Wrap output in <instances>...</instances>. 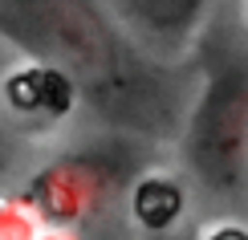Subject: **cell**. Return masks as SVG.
I'll return each instance as SVG.
<instances>
[{
	"mask_svg": "<svg viewBox=\"0 0 248 240\" xmlns=\"http://www.w3.org/2000/svg\"><path fill=\"white\" fill-rule=\"evenodd\" d=\"M0 37L29 61L69 74L90 102L106 110L139 102V61L86 0H0Z\"/></svg>",
	"mask_w": 248,
	"mask_h": 240,
	"instance_id": "1",
	"label": "cell"
},
{
	"mask_svg": "<svg viewBox=\"0 0 248 240\" xmlns=\"http://www.w3.org/2000/svg\"><path fill=\"white\" fill-rule=\"evenodd\" d=\"M187 167L212 192L240 187L248 171V57L224 53L187 114Z\"/></svg>",
	"mask_w": 248,
	"mask_h": 240,
	"instance_id": "2",
	"label": "cell"
},
{
	"mask_svg": "<svg viewBox=\"0 0 248 240\" xmlns=\"http://www.w3.org/2000/svg\"><path fill=\"white\" fill-rule=\"evenodd\" d=\"M106 4L134 37L163 49H179L183 41H191L208 13V0H106Z\"/></svg>",
	"mask_w": 248,
	"mask_h": 240,
	"instance_id": "3",
	"label": "cell"
},
{
	"mask_svg": "<svg viewBox=\"0 0 248 240\" xmlns=\"http://www.w3.org/2000/svg\"><path fill=\"white\" fill-rule=\"evenodd\" d=\"M4 98H8V106H16L20 114L57 118V114H65L81 98V90L74 86L69 74H61L53 65H41V61H29L25 69H16V74L4 81Z\"/></svg>",
	"mask_w": 248,
	"mask_h": 240,
	"instance_id": "4",
	"label": "cell"
},
{
	"mask_svg": "<svg viewBox=\"0 0 248 240\" xmlns=\"http://www.w3.org/2000/svg\"><path fill=\"white\" fill-rule=\"evenodd\" d=\"M130 212H134V220H139L142 228H151V232L171 228L175 220H179V212H183L179 183L167 179V175H147V179L134 187V195H130Z\"/></svg>",
	"mask_w": 248,
	"mask_h": 240,
	"instance_id": "5",
	"label": "cell"
},
{
	"mask_svg": "<svg viewBox=\"0 0 248 240\" xmlns=\"http://www.w3.org/2000/svg\"><path fill=\"white\" fill-rule=\"evenodd\" d=\"M208 240H248V232H240V228H220V232H212Z\"/></svg>",
	"mask_w": 248,
	"mask_h": 240,
	"instance_id": "6",
	"label": "cell"
}]
</instances>
